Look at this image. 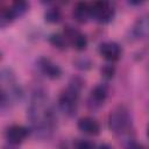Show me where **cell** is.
Here are the masks:
<instances>
[{
  "label": "cell",
  "instance_id": "15",
  "mask_svg": "<svg viewBox=\"0 0 149 149\" xmlns=\"http://www.w3.org/2000/svg\"><path fill=\"white\" fill-rule=\"evenodd\" d=\"M16 16L14 15V13L12 12L10 7L8 8H2L1 13H0V26L1 27H6L7 24H9Z\"/></svg>",
  "mask_w": 149,
  "mask_h": 149
},
{
  "label": "cell",
  "instance_id": "5",
  "mask_svg": "<svg viewBox=\"0 0 149 149\" xmlns=\"http://www.w3.org/2000/svg\"><path fill=\"white\" fill-rule=\"evenodd\" d=\"M63 34L65 35L69 44H71L76 50H84L86 48L87 38L79 30H77L72 27H66Z\"/></svg>",
  "mask_w": 149,
  "mask_h": 149
},
{
  "label": "cell",
  "instance_id": "3",
  "mask_svg": "<svg viewBox=\"0 0 149 149\" xmlns=\"http://www.w3.org/2000/svg\"><path fill=\"white\" fill-rule=\"evenodd\" d=\"M108 125L111 130L115 134H126L132 125L130 116L125 108H116L109 114Z\"/></svg>",
  "mask_w": 149,
  "mask_h": 149
},
{
  "label": "cell",
  "instance_id": "19",
  "mask_svg": "<svg viewBox=\"0 0 149 149\" xmlns=\"http://www.w3.org/2000/svg\"><path fill=\"white\" fill-rule=\"evenodd\" d=\"M127 149H147V148L142 144L136 143V142H129L127 146Z\"/></svg>",
  "mask_w": 149,
  "mask_h": 149
},
{
  "label": "cell",
  "instance_id": "21",
  "mask_svg": "<svg viewBox=\"0 0 149 149\" xmlns=\"http://www.w3.org/2000/svg\"><path fill=\"white\" fill-rule=\"evenodd\" d=\"M148 136H149V127H148Z\"/></svg>",
  "mask_w": 149,
  "mask_h": 149
},
{
  "label": "cell",
  "instance_id": "18",
  "mask_svg": "<svg viewBox=\"0 0 149 149\" xmlns=\"http://www.w3.org/2000/svg\"><path fill=\"white\" fill-rule=\"evenodd\" d=\"M101 72H102V74H104L106 78H112L113 74H114V69H113L112 65H107V64H106V65L101 69Z\"/></svg>",
  "mask_w": 149,
  "mask_h": 149
},
{
  "label": "cell",
  "instance_id": "7",
  "mask_svg": "<svg viewBox=\"0 0 149 149\" xmlns=\"http://www.w3.org/2000/svg\"><path fill=\"white\" fill-rule=\"evenodd\" d=\"M99 52L105 59H107L109 62H115L121 56V48L118 43L108 41V42H104L99 45Z\"/></svg>",
  "mask_w": 149,
  "mask_h": 149
},
{
  "label": "cell",
  "instance_id": "16",
  "mask_svg": "<svg viewBox=\"0 0 149 149\" xmlns=\"http://www.w3.org/2000/svg\"><path fill=\"white\" fill-rule=\"evenodd\" d=\"M10 9L15 16H20L23 13H26V10L28 9V3L26 1H15L12 3Z\"/></svg>",
  "mask_w": 149,
  "mask_h": 149
},
{
  "label": "cell",
  "instance_id": "12",
  "mask_svg": "<svg viewBox=\"0 0 149 149\" xmlns=\"http://www.w3.org/2000/svg\"><path fill=\"white\" fill-rule=\"evenodd\" d=\"M134 34L144 40H149V15L140 17L134 26Z\"/></svg>",
  "mask_w": 149,
  "mask_h": 149
},
{
  "label": "cell",
  "instance_id": "10",
  "mask_svg": "<svg viewBox=\"0 0 149 149\" xmlns=\"http://www.w3.org/2000/svg\"><path fill=\"white\" fill-rule=\"evenodd\" d=\"M73 19L77 22L80 23H85L87 22L90 19H92V8H91V3L88 2H77L73 7V12H72Z\"/></svg>",
  "mask_w": 149,
  "mask_h": 149
},
{
  "label": "cell",
  "instance_id": "17",
  "mask_svg": "<svg viewBox=\"0 0 149 149\" xmlns=\"http://www.w3.org/2000/svg\"><path fill=\"white\" fill-rule=\"evenodd\" d=\"M74 149H94V144L88 140H78L74 143Z\"/></svg>",
  "mask_w": 149,
  "mask_h": 149
},
{
  "label": "cell",
  "instance_id": "8",
  "mask_svg": "<svg viewBox=\"0 0 149 149\" xmlns=\"http://www.w3.org/2000/svg\"><path fill=\"white\" fill-rule=\"evenodd\" d=\"M38 68L41 72L50 79H57L62 74L61 68L57 64H55L51 59L45 58V57H42L38 59Z\"/></svg>",
  "mask_w": 149,
  "mask_h": 149
},
{
  "label": "cell",
  "instance_id": "1",
  "mask_svg": "<svg viewBox=\"0 0 149 149\" xmlns=\"http://www.w3.org/2000/svg\"><path fill=\"white\" fill-rule=\"evenodd\" d=\"M29 119L36 133L48 136L54 127V113L48 98L41 92L35 93L29 106Z\"/></svg>",
  "mask_w": 149,
  "mask_h": 149
},
{
  "label": "cell",
  "instance_id": "9",
  "mask_svg": "<svg viewBox=\"0 0 149 149\" xmlns=\"http://www.w3.org/2000/svg\"><path fill=\"white\" fill-rule=\"evenodd\" d=\"M108 95V90L106 85H97L94 88H92L88 98V106L91 108H97L104 104Z\"/></svg>",
  "mask_w": 149,
  "mask_h": 149
},
{
  "label": "cell",
  "instance_id": "6",
  "mask_svg": "<svg viewBox=\"0 0 149 149\" xmlns=\"http://www.w3.org/2000/svg\"><path fill=\"white\" fill-rule=\"evenodd\" d=\"M5 136L10 144L16 146L22 143L26 140V137L28 136V129L20 125H13L6 129Z\"/></svg>",
  "mask_w": 149,
  "mask_h": 149
},
{
  "label": "cell",
  "instance_id": "11",
  "mask_svg": "<svg viewBox=\"0 0 149 149\" xmlns=\"http://www.w3.org/2000/svg\"><path fill=\"white\" fill-rule=\"evenodd\" d=\"M78 129L87 135H98L100 132V126L98 121L91 116H84L78 120Z\"/></svg>",
  "mask_w": 149,
  "mask_h": 149
},
{
  "label": "cell",
  "instance_id": "14",
  "mask_svg": "<svg viewBox=\"0 0 149 149\" xmlns=\"http://www.w3.org/2000/svg\"><path fill=\"white\" fill-rule=\"evenodd\" d=\"M49 42H50L55 48L61 49V50L65 49L66 45L69 44V42H68L65 35H64V34H58V33H57V34H52V35H50V37H49Z\"/></svg>",
  "mask_w": 149,
  "mask_h": 149
},
{
  "label": "cell",
  "instance_id": "20",
  "mask_svg": "<svg viewBox=\"0 0 149 149\" xmlns=\"http://www.w3.org/2000/svg\"><path fill=\"white\" fill-rule=\"evenodd\" d=\"M98 149H113L109 144H107V143H102V144H100L99 146V148Z\"/></svg>",
  "mask_w": 149,
  "mask_h": 149
},
{
  "label": "cell",
  "instance_id": "2",
  "mask_svg": "<svg viewBox=\"0 0 149 149\" xmlns=\"http://www.w3.org/2000/svg\"><path fill=\"white\" fill-rule=\"evenodd\" d=\"M83 87V81L79 78H73L69 87L62 92L58 98V106L66 115H73L78 108L79 92Z\"/></svg>",
  "mask_w": 149,
  "mask_h": 149
},
{
  "label": "cell",
  "instance_id": "4",
  "mask_svg": "<svg viewBox=\"0 0 149 149\" xmlns=\"http://www.w3.org/2000/svg\"><path fill=\"white\" fill-rule=\"evenodd\" d=\"M91 8H92V19L97 20L100 23H107L114 16V7L111 2L95 1L91 3Z\"/></svg>",
  "mask_w": 149,
  "mask_h": 149
},
{
  "label": "cell",
  "instance_id": "13",
  "mask_svg": "<svg viewBox=\"0 0 149 149\" xmlns=\"http://www.w3.org/2000/svg\"><path fill=\"white\" fill-rule=\"evenodd\" d=\"M44 19L49 23H57L62 20V12L58 7H50L45 10Z\"/></svg>",
  "mask_w": 149,
  "mask_h": 149
}]
</instances>
